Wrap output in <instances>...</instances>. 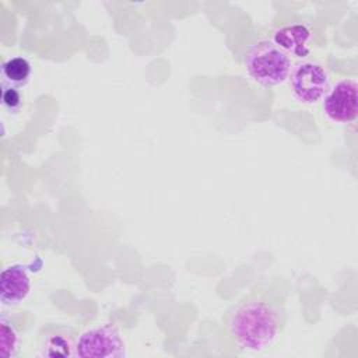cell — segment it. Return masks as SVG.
<instances>
[{
  "label": "cell",
  "mask_w": 358,
  "mask_h": 358,
  "mask_svg": "<svg viewBox=\"0 0 358 358\" xmlns=\"http://www.w3.org/2000/svg\"><path fill=\"white\" fill-rule=\"evenodd\" d=\"M284 305L267 294H252L228 313L227 329L243 348L262 351L270 347L285 326Z\"/></svg>",
  "instance_id": "1"
},
{
  "label": "cell",
  "mask_w": 358,
  "mask_h": 358,
  "mask_svg": "<svg viewBox=\"0 0 358 358\" xmlns=\"http://www.w3.org/2000/svg\"><path fill=\"white\" fill-rule=\"evenodd\" d=\"M249 76L263 87L282 84L291 73V59L273 41H259L249 46L245 56Z\"/></svg>",
  "instance_id": "2"
},
{
  "label": "cell",
  "mask_w": 358,
  "mask_h": 358,
  "mask_svg": "<svg viewBox=\"0 0 358 358\" xmlns=\"http://www.w3.org/2000/svg\"><path fill=\"white\" fill-rule=\"evenodd\" d=\"M76 357L83 358H123L124 341L115 324L106 323L84 331L76 344Z\"/></svg>",
  "instance_id": "3"
},
{
  "label": "cell",
  "mask_w": 358,
  "mask_h": 358,
  "mask_svg": "<svg viewBox=\"0 0 358 358\" xmlns=\"http://www.w3.org/2000/svg\"><path fill=\"white\" fill-rule=\"evenodd\" d=\"M289 85L298 101L312 105L326 96L330 90V78L319 63L301 62L291 71Z\"/></svg>",
  "instance_id": "4"
},
{
  "label": "cell",
  "mask_w": 358,
  "mask_h": 358,
  "mask_svg": "<svg viewBox=\"0 0 358 358\" xmlns=\"http://www.w3.org/2000/svg\"><path fill=\"white\" fill-rule=\"evenodd\" d=\"M358 85L355 80L338 81L324 96L323 108L327 117L336 123H350L358 112Z\"/></svg>",
  "instance_id": "5"
},
{
  "label": "cell",
  "mask_w": 358,
  "mask_h": 358,
  "mask_svg": "<svg viewBox=\"0 0 358 358\" xmlns=\"http://www.w3.org/2000/svg\"><path fill=\"white\" fill-rule=\"evenodd\" d=\"M31 291V278L27 266L11 264L0 275V302L3 306L20 305Z\"/></svg>",
  "instance_id": "6"
},
{
  "label": "cell",
  "mask_w": 358,
  "mask_h": 358,
  "mask_svg": "<svg viewBox=\"0 0 358 358\" xmlns=\"http://www.w3.org/2000/svg\"><path fill=\"white\" fill-rule=\"evenodd\" d=\"M74 331L64 326H49L39 337L38 355L46 358L76 357Z\"/></svg>",
  "instance_id": "7"
},
{
  "label": "cell",
  "mask_w": 358,
  "mask_h": 358,
  "mask_svg": "<svg viewBox=\"0 0 358 358\" xmlns=\"http://www.w3.org/2000/svg\"><path fill=\"white\" fill-rule=\"evenodd\" d=\"M312 32L305 25H287L277 29L273 35V42L282 49L287 55L292 53L298 57H303L309 53V41Z\"/></svg>",
  "instance_id": "8"
},
{
  "label": "cell",
  "mask_w": 358,
  "mask_h": 358,
  "mask_svg": "<svg viewBox=\"0 0 358 358\" xmlns=\"http://www.w3.org/2000/svg\"><path fill=\"white\" fill-rule=\"evenodd\" d=\"M31 73L32 66L29 60L22 56H15L1 64V83L15 88H22L28 84Z\"/></svg>",
  "instance_id": "9"
},
{
  "label": "cell",
  "mask_w": 358,
  "mask_h": 358,
  "mask_svg": "<svg viewBox=\"0 0 358 358\" xmlns=\"http://www.w3.org/2000/svg\"><path fill=\"white\" fill-rule=\"evenodd\" d=\"M0 355L3 358H13L17 355L20 350V343H21V336L18 329L15 327L14 322L6 315L1 313L0 317Z\"/></svg>",
  "instance_id": "10"
},
{
  "label": "cell",
  "mask_w": 358,
  "mask_h": 358,
  "mask_svg": "<svg viewBox=\"0 0 358 358\" xmlns=\"http://www.w3.org/2000/svg\"><path fill=\"white\" fill-rule=\"evenodd\" d=\"M1 105L10 113H18L22 106V96L20 88L1 83Z\"/></svg>",
  "instance_id": "11"
}]
</instances>
